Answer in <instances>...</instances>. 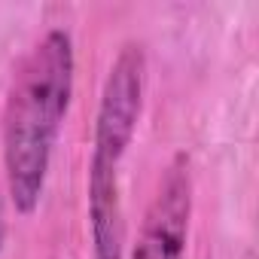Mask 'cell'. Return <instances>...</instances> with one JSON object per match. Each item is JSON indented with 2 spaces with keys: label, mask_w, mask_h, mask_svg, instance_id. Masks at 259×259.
<instances>
[{
  "label": "cell",
  "mask_w": 259,
  "mask_h": 259,
  "mask_svg": "<svg viewBox=\"0 0 259 259\" xmlns=\"http://www.w3.org/2000/svg\"><path fill=\"white\" fill-rule=\"evenodd\" d=\"M73 98V40L52 28L22 61L4 110V168L10 201L19 213H34L52 150Z\"/></svg>",
  "instance_id": "cell-1"
},
{
  "label": "cell",
  "mask_w": 259,
  "mask_h": 259,
  "mask_svg": "<svg viewBox=\"0 0 259 259\" xmlns=\"http://www.w3.org/2000/svg\"><path fill=\"white\" fill-rule=\"evenodd\" d=\"M147 55L141 43H125L104 79L95 147L89 165V226L95 259H122L125 253V213H122V159L132 147L144 107Z\"/></svg>",
  "instance_id": "cell-2"
},
{
  "label": "cell",
  "mask_w": 259,
  "mask_h": 259,
  "mask_svg": "<svg viewBox=\"0 0 259 259\" xmlns=\"http://www.w3.org/2000/svg\"><path fill=\"white\" fill-rule=\"evenodd\" d=\"M192 223V174L189 159L180 153L165 168L159 192L147 207L132 259H186Z\"/></svg>",
  "instance_id": "cell-3"
}]
</instances>
